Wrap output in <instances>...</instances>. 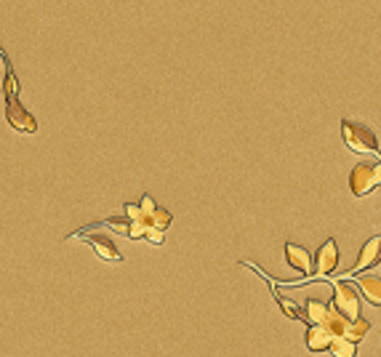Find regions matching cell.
<instances>
[{"mask_svg":"<svg viewBox=\"0 0 381 357\" xmlns=\"http://www.w3.org/2000/svg\"><path fill=\"white\" fill-rule=\"evenodd\" d=\"M333 309L344 315L347 320H355V317H360V294L355 291V286L350 283V277H344V280H336L333 283Z\"/></svg>","mask_w":381,"mask_h":357,"instance_id":"4","label":"cell"},{"mask_svg":"<svg viewBox=\"0 0 381 357\" xmlns=\"http://www.w3.org/2000/svg\"><path fill=\"white\" fill-rule=\"evenodd\" d=\"M328 309H331V306L325 304V301H320V299H307V301H304V312H301V317H304L307 323H312V326H320L322 317L328 315Z\"/></svg>","mask_w":381,"mask_h":357,"instance_id":"10","label":"cell"},{"mask_svg":"<svg viewBox=\"0 0 381 357\" xmlns=\"http://www.w3.org/2000/svg\"><path fill=\"white\" fill-rule=\"evenodd\" d=\"M328 352H331L333 357H357V341H350V338H344V336H336V338H331Z\"/></svg>","mask_w":381,"mask_h":357,"instance_id":"13","label":"cell"},{"mask_svg":"<svg viewBox=\"0 0 381 357\" xmlns=\"http://www.w3.org/2000/svg\"><path fill=\"white\" fill-rule=\"evenodd\" d=\"M347 323H350V320H347V317L344 315H339V312H336V309H328V315L322 317V323L320 326L325 328V331H328V333H331V338H336V336H341V333H344V328H347Z\"/></svg>","mask_w":381,"mask_h":357,"instance_id":"12","label":"cell"},{"mask_svg":"<svg viewBox=\"0 0 381 357\" xmlns=\"http://www.w3.org/2000/svg\"><path fill=\"white\" fill-rule=\"evenodd\" d=\"M341 139L350 147L352 152L357 155H379V139L376 133L355 120H341Z\"/></svg>","mask_w":381,"mask_h":357,"instance_id":"2","label":"cell"},{"mask_svg":"<svg viewBox=\"0 0 381 357\" xmlns=\"http://www.w3.org/2000/svg\"><path fill=\"white\" fill-rule=\"evenodd\" d=\"M381 184V163L373 160V163H357L352 168L350 174V190L355 197H365L371 195L373 190H379Z\"/></svg>","mask_w":381,"mask_h":357,"instance_id":"3","label":"cell"},{"mask_svg":"<svg viewBox=\"0 0 381 357\" xmlns=\"http://www.w3.org/2000/svg\"><path fill=\"white\" fill-rule=\"evenodd\" d=\"M285 262L288 267H293L299 275H312V254L307 248H301L296 243H285Z\"/></svg>","mask_w":381,"mask_h":357,"instance_id":"6","label":"cell"},{"mask_svg":"<svg viewBox=\"0 0 381 357\" xmlns=\"http://www.w3.org/2000/svg\"><path fill=\"white\" fill-rule=\"evenodd\" d=\"M0 88L6 93V120L14 131L19 133H35L38 131V120L30 115V110L19 102V83L16 75L11 72V67H6V78L0 81Z\"/></svg>","mask_w":381,"mask_h":357,"instance_id":"1","label":"cell"},{"mask_svg":"<svg viewBox=\"0 0 381 357\" xmlns=\"http://www.w3.org/2000/svg\"><path fill=\"white\" fill-rule=\"evenodd\" d=\"M144 237H147V243H150V245H161L163 243V232H161V229H155V227H147Z\"/></svg>","mask_w":381,"mask_h":357,"instance_id":"16","label":"cell"},{"mask_svg":"<svg viewBox=\"0 0 381 357\" xmlns=\"http://www.w3.org/2000/svg\"><path fill=\"white\" fill-rule=\"evenodd\" d=\"M379 248H381V237L379 235H373L368 243L362 245V251L360 256H357V264H355V269H352L350 275H357V272H362V269H368V267H376L379 264Z\"/></svg>","mask_w":381,"mask_h":357,"instance_id":"7","label":"cell"},{"mask_svg":"<svg viewBox=\"0 0 381 357\" xmlns=\"http://www.w3.org/2000/svg\"><path fill=\"white\" fill-rule=\"evenodd\" d=\"M328 344H331V333L322 326H312L307 331V349L310 352H328Z\"/></svg>","mask_w":381,"mask_h":357,"instance_id":"11","label":"cell"},{"mask_svg":"<svg viewBox=\"0 0 381 357\" xmlns=\"http://www.w3.org/2000/svg\"><path fill=\"white\" fill-rule=\"evenodd\" d=\"M357 288H360V294L368 299L373 306L381 304V280H379V275H362V277H357Z\"/></svg>","mask_w":381,"mask_h":357,"instance_id":"9","label":"cell"},{"mask_svg":"<svg viewBox=\"0 0 381 357\" xmlns=\"http://www.w3.org/2000/svg\"><path fill=\"white\" fill-rule=\"evenodd\" d=\"M88 245L99 254V259H104V262H115V264H121L123 262V254L118 251V245L112 243V237L93 235V237H88Z\"/></svg>","mask_w":381,"mask_h":357,"instance_id":"8","label":"cell"},{"mask_svg":"<svg viewBox=\"0 0 381 357\" xmlns=\"http://www.w3.org/2000/svg\"><path fill=\"white\" fill-rule=\"evenodd\" d=\"M368 331H371V323H368V320H362V317H355V320L347 323V328H344V333H341V336L350 338V341H360V338L368 336Z\"/></svg>","mask_w":381,"mask_h":357,"instance_id":"14","label":"cell"},{"mask_svg":"<svg viewBox=\"0 0 381 357\" xmlns=\"http://www.w3.org/2000/svg\"><path fill=\"white\" fill-rule=\"evenodd\" d=\"M275 299H278V304H280V309L285 312V315L291 317V320H301V312L296 309V304H293L291 299H283L278 291H275Z\"/></svg>","mask_w":381,"mask_h":357,"instance_id":"15","label":"cell"},{"mask_svg":"<svg viewBox=\"0 0 381 357\" xmlns=\"http://www.w3.org/2000/svg\"><path fill=\"white\" fill-rule=\"evenodd\" d=\"M336 267H339V245L333 237H328L325 243L320 245V251H318V259L312 262V272L318 277H331L336 272Z\"/></svg>","mask_w":381,"mask_h":357,"instance_id":"5","label":"cell"}]
</instances>
